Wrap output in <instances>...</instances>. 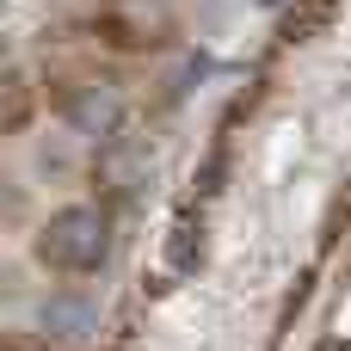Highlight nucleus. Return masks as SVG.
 Masks as SVG:
<instances>
[{"instance_id":"nucleus-1","label":"nucleus","mask_w":351,"mask_h":351,"mask_svg":"<svg viewBox=\"0 0 351 351\" xmlns=\"http://www.w3.org/2000/svg\"><path fill=\"white\" fill-rule=\"evenodd\" d=\"M31 253H37L43 271L86 278V271H99V265L111 259V222H105V210H93V204H62V210L37 228Z\"/></svg>"},{"instance_id":"nucleus-2","label":"nucleus","mask_w":351,"mask_h":351,"mask_svg":"<svg viewBox=\"0 0 351 351\" xmlns=\"http://www.w3.org/2000/svg\"><path fill=\"white\" fill-rule=\"evenodd\" d=\"M62 123L74 130V136H86V142H117V130H123V117H130V99H123V86L117 80H74L68 93H62Z\"/></svg>"},{"instance_id":"nucleus-3","label":"nucleus","mask_w":351,"mask_h":351,"mask_svg":"<svg viewBox=\"0 0 351 351\" xmlns=\"http://www.w3.org/2000/svg\"><path fill=\"white\" fill-rule=\"evenodd\" d=\"M93 173H99V185H105L117 204H130V197L148 185V173H154V154H148V142H123V136H117V142L99 148V167H93Z\"/></svg>"},{"instance_id":"nucleus-4","label":"nucleus","mask_w":351,"mask_h":351,"mask_svg":"<svg viewBox=\"0 0 351 351\" xmlns=\"http://www.w3.org/2000/svg\"><path fill=\"white\" fill-rule=\"evenodd\" d=\"M37 327H43L49 339L80 346V339H93V333H99V302H93V296H80V290H56V296H43Z\"/></svg>"},{"instance_id":"nucleus-5","label":"nucleus","mask_w":351,"mask_h":351,"mask_svg":"<svg viewBox=\"0 0 351 351\" xmlns=\"http://www.w3.org/2000/svg\"><path fill=\"white\" fill-rule=\"evenodd\" d=\"M204 247H210V241H204V216H197V210H179V216H173V234H167V265L185 278V271L204 265Z\"/></svg>"},{"instance_id":"nucleus-6","label":"nucleus","mask_w":351,"mask_h":351,"mask_svg":"<svg viewBox=\"0 0 351 351\" xmlns=\"http://www.w3.org/2000/svg\"><path fill=\"white\" fill-rule=\"evenodd\" d=\"M333 12H339V0H290V12H284V43H315L327 25H333Z\"/></svg>"},{"instance_id":"nucleus-7","label":"nucleus","mask_w":351,"mask_h":351,"mask_svg":"<svg viewBox=\"0 0 351 351\" xmlns=\"http://www.w3.org/2000/svg\"><path fill=\"white\" fill-rule=\"evenodd\" d=\"M6 351H37V346H25V339H12V346H6Z\"/></svg>"}]
</instances>
